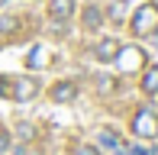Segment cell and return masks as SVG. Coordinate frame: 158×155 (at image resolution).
Instances as JSON below:
<instances>
[{
	"label": "cell",
	"instance_id": "6",
	"mask_svg": "<svg viewBox=\"0 0 158 155\" xmlns=\"http://www.w3.org/2000/svg\"><path fill=\"white\" fill-rule=\"evenodd\" d=\"M74 10H77V0H52V3H48L52 23H68V19L74 16Z\"/></svg>",
	"mask_w": 158,
	"mask_h": 155
},
{
	"label": "cell",
	"instance_id": "9",
	"mask_svg": "<svg viewBox=\"0 0 158 155\" xmlns=\"http://www.w3.org/2000/svg\"><path fill=\"white\" fill-rule=\"evenodd\" d=\"M97 149H106V152L126 155L123 142H119V136H116V129H103V132H100V136H97Z\"/></svg>",
	"mask_w": 158,
	"mask_h": 155
},
{
	"label": "cell",
	"instance_id": "3",
	"mask_svg": "<svg viewBox=\"0 0 158 155\" xmlns=\"http://www.w3.org/2000/svg\"><path fill=\"white\" fill-rule=\"evenodd\" d=\"M77 94H81V84L74 81V78H61V81H55L52 87H48V100L64 107V103H74Z\"/></svg>",
	"mask_w": 158,
	"mask_h": 155
},
{
	"label": "cell",
	"instance_id": "11",
	"mask_svg": "<svg viewBox=\"0 0 158 155\" xmlns=\"http://www.w3.org/2000/svg\"><path fill=\"white\" fill-rule=\"evenodd\" d=\"M74 155H100V149L90 142H81V145H74Z\"/></svg>",
	"mask_w": 158,
	"mask_h": 155
},
{
	"label": "cell",
	"instance_id": "10",
	"mask_svg": "<svg viewBox=\"0 0 158 155\" xmlns=\"http://www.w3.org/2000/svg\"><path fill=\"white\" fill-rule=\"evenodd\" d=\"M94 55H97V61H113V58L119 55V42H116V39H103V42H97Z\"/></svg>",
	"mask_w": 158,
	"mask_h": 155
},
{
	"label": "cell",
	"instance_id": "5",
	"mask_svg": "<svg viewBox=\"0 0 158 155\" xmlns=\"http://www.w3.org/2000/svg\"><path fill=\"white\" fill-rule=\"evenodd\" d=\"M39 94V81L35 78H13V87H10V97L16 103H26Z\"/></svg>",
	"mask_w": 158,
	"mask_h": 155
},
{
	"label": "cell",
	"instance_id": "12",
	"mask_svg": "<svg viewBox=\"0 0 158 155\" xmlns=\"http://www.w3.org/2000/svg\"><path fill=\"white\" fill-rule=\"evenodd\" d=\"M6 152H10V129L0 126V155H6Z\"/></svg>",
	"mask_w": 158,
	"mask_h": 155
},
{
	"label": "cell",
	"instance_id": "7",
	"mask_svg": "<svg viewBox=\"0 0 158 155\" xmlns=\"http://www.w3.org/2000/svg\"><path fill=\"white\" fill-rule=\"evenodd\" d=\"M81 26H84L87 32H97L100 26H103V10H100L97 3H87V6L81 10Z\"/></svg>",
	"mask_w": 158,
	"mask_h": 155
},
{
	"label": "cell",
	"instance_id": "16",
	"mask_svg": "<svg viewBox=\"0 0 158 155\" xmlns=\"http://www.w3.org/2000/svg\"><path fill=\"white\" fill-rule=\"evenodd\" d=\"M32 155H39V152H32Z\"/></svg>",
	"mask_w": 158,
	"mask_h": 155
},
{
	"label": "cell",
	"instance_id": "14",
	"mask_svg": "<svg viewBox=\"0 0 158 155\" xmlns=\"http://www.w3.org/2000/svg\"><path fill=\"white\" fill-rule=\"evenodd\" d=\"M126 155H158V149L152 145V149H142V145H129L126 149Z\"/></svg>",
	"mask_w": 158,
	"mask_h": 155
},
{
	"label": "cell",
	"instance_id": "13",
	"mask_svg": "<svg viewBox=\"0 0 158 155\" xmlns=\"http://www.w3.org/2000/svg\"><path fill=\"white\" fill-rule=\"evenodd\" d=\"M10 87H13V78L10 74H0V97H10Z\"/></svg>",
	"mask_w": 158,
	"mask_h": 155
},
{
	"label": "cell",
	"instance_id": "2",
	"mask_svg": "<svg viewBox=\"0 0 158 155\" xmlns=\"http://www.w3.org/2000/svg\"><path fill=\"white\" fill-rule=\"evenodd\" d=\"M129 129H132V136H135V139H145V142L158 139V110H155V107H148V103L135 107L132 119H129Z\"/></svg>",
	"mask_w": 158,
	"mask_h": 155
},
{
	"label": "cell",
	"instance_id": "8",
	"mask_svg": "<svg viewBox=\"0 0 158 155\" xmlns=\"http://www.w3.org/2000/svg\"><path fill=\"white\" fill-rule=\"evenodd\" d=\"M139 90L145 97H158V65H145L142 81H139Z\"/></svg>",
	"mask_w": 158,
	"mask_h": 155
},
{
	"label": "cell",
	"instance_id": "1",
	"mask_svg": "<svg viewBox=\"0 0 158 155\" xmlns=\"http://www.w3.org/2000/svg\"><path fill=\"white\" fill-rule=\"evenodd\" d=\"M129 29H132L135 39H152V36H158V3H155V0H145V3H139L132 10V16H129Z\"/></svg>",
	"mask_w": 158,
	"mask_h": 155
},
{
	"label": "cell",
	"instance_id": "4",
	"mask_svg": "<svg viewBox=\"0 0 158 155\" xmlns=\"http://www.w3.org/2000/svg\"><path fill=\"white\" fill-rule=\"evenodd\" d=\"M113 61L119 65V71H135V68L145 65V52L135 48V45H119V55Z\"/></svg>",
	"mask_w": 158,
	"mask_h": 155
},
{
	"label": "cell",
	"instance_id": "15",
	"mask_svg": "<svg viewBox=\"0 0 158 155\" xmlns=\"http://www.w3.org/2000/svg\"><path fill=\"white\" fill-rule=\"evenodd\" d=\"M13 26H16V19H10V16L0 19V32H3V29H13Z\"/></svg>",
	"mask_w": 158,
	"mask_h": 155
}]
</instances>
